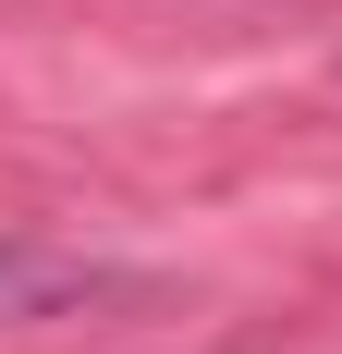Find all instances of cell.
<instances>
[{"label":"cell","mask_w":342,"mask_h":354,"mask_svg":"<svg viewBox=\"0 0 342 354\" xmlns=\"http://www.w3.org/2000/svg\"><path fill=\"white\" fill-rule=\"evenodd\" d=\"M62 293H86V269H62V257H25V245H0V318H37V306H62Z\"/></svg>","instance_id":"obj_1"}]
</instances>
